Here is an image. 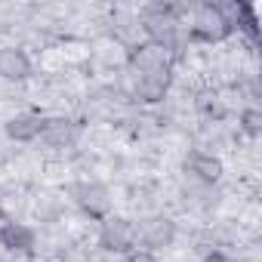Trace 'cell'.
<instances>
[{
	"label": "cell",
	"instance_id": "obj_9",
	"mask_svg": "<svg viewBox=\"0 0 262 262\" xmlns=\"http://www.w3.org/2000/svg\"><path fill=\"white\" fill-rule=\"evenodd\" d=\"M40 136H43L50 145L65 148V145H71V142H74V126H71L68 120H47Z\"/></svg>",
	"mask_w": 262,
	"mask_h": 262
},
{
	"label": "cell",
	"instance_id": "obj_7",
	"mask_svg": "<svg viewBox=\"0 0 262 262\" xmlns=\"http://www.w3.org/2000/svg\"><path fill=\"white\" fill-rule=\"evenodd\" d=\"M136 65H139L142 77H161L164 68H167V56H164L161 47H142L136 53Z\"/></svg>",
	"mask_w": 262,
	"mask_h": 262
},
{
	"label": "cell",
	"instance_id": "obj_4",
	"mask_svg": "<svg viewBox=\"0 0 262 262\" xmlns=\"http://www.w3.org/2000/svg\"><path fill=\"white\" fill-rule=\"evenodd\" d=\"M0 77L4 80H28L31 77V59L19 47H4L0 50Z\"/></svg>",
	"mask_w": 262,
	"mask_h": 262
},
{
	"label": "cell",
	"instance_id": "obj_11",
	"mask_svg": "<svg viewBox=\"0 0 262 262\" xmlns=\"http://www.w3.org/2000/svg\"><path fill=\"white\" fill-rule=\"evenodd\" d=\"M126 262H161L155 250H145V247H136V250H129L126 253Z\"/></svg>",
	"mask_w": 262,
	"mask_h": 262
},
{
	"label": "cell",
	"instance_id": "obj_10",
	"mask_svg": "<svg viewBox=\"0 0 262 262\" xmlns=\"http://www.w3.org/2000/svg\"><path fill=\"white\" fill-rule=\"evenodd\" d=\"M241 129L247 136H259L262 133V114L256 111V108H247L244 114H241Z\"/></svg>",
	"mask_w": 262,
	"mask_h": 262
},
{
	"label": "cell",
	"instance_id": "obj_5",
	"mask_svg": "<svg viewBox=\"0 0 262 262\" xmlns=\"http://www.w3.org/2000/svg\"><path fill=\"white\" fill-rule=\"evenodd\" d=\"M43 123L47 120L40 114H16L7 120V136L16 142H34L43 133Z\"/></svg>",
	"mask_w": 262,
	"mask_h": 262
},
{
	"label": "cell",
	"instance_id": "obj_6",
	"mask_svg": "<svg viewBox=\"0 0 262 262\" xmlns=\"http://www.w3.org/2000/svg\"><path fill=\"white\" fill-rule=\"evenodd\" d=\"M185 170H188L194 179H201V182H219V176H222V161L213 158V155L194 151V155H188Z\"/></svg>",
	"mask_w": 262,
	"mask_h": 262
},
{
	"label": "cell",
	"instance_id": "obj_2",
	"mask_svg": "<svg viewBox=\"0 0 262 262\" xmlns=\"http://www.w3.org/2000/svg\"><path fill=\"white\" fill-rule=\"evenodd\" d=\"M74 201L77 207L93 216V219H108V210H111V198H108V188L99 185V182H83L74 188Z\"/></svg>",
	"mask_w": 262,
	"mask_h": 262
},
{
	"label": "cell",
	"instance_id": "obj_1",
	"mask_svg": "<svg viewBox=\"0 0 262 262\" xmlns=\"http://www.w3.org/2000/svg\"><path fill=\"white\" fill-rule=\"evenodd\" d=\"M136 237H139V231H136V225L129 222V219H123V216H108V219H102V228H99V247L105 250V253H129V250H136Z\"/></svg>",
	"mask_w": 262,
	"mask_h": 262
},
{
	"label": "cell",
	"instance_id": "obj_3",
	"mask_svg": "<svg viewBox=\"0 0 262 262\" xmlns=\"http://www.w3.org/2000/svg\"><path fill=\"white\" fill-rule=\"evenodd\" d=\"M34 244H37L34 228H28L25 222H16V219L0 222V247L4 250H10V253H31Z\"/></svg>",
	"mask_w": 262,
	"mask_h": 262
},
{
	"label": "cell",
	"instance_id": "obj_8",
	"mask_svg": "<svg viewBox=\"0 0 262 262\" xmlns=\"http://www.w3.org/2000/svg\"><path fill=\"white\" fill-rule=\"evenodd\" d=\"M176 237V228L170 219H155L148 222V228L142 231V241H145V250H158V247H170Z\"/></svg>",
	"mask_w": 262,
	"mask_h": 262
},
{
	"label": "cell",
	"instance_id": "obj_12",
	"mask_svg": "<svg viewBox=\"0 0 262 262\" xmlns=\"http://www.w3.org/2000/svg\"><path fill=\"white\" fill-rule=\"evenodd\" d=\"M204 262H234L228 253H222V250H213V253H207L204 256Z\"/></svg>",
	"mask_w": 262,
	"mask_h": 262
},
{
	"label": "cell",
	"instance_id": "obj_13",
	"mask_svg": "<svg viewBox=\"0 0 262 262\" xmlns=\"http://www.w3.org/2000/svg\"><path fill=\"white\" fill-rule=\"evenodd\" d=\"M7 219V210H4V204H0V222H4Z\"/></svg>",
	"mask_w": 262,
	"mask_h": 262
}]
</instances>
